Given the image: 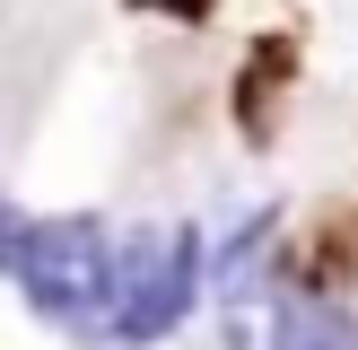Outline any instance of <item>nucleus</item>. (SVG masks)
Masks as SVG:
<instances>
[{
    "mask_svg": "<svg viewBox=\"0 0 358 350\" xmlns=\"http://www.w3.org/2000/svg\"><path fill=\"white\" fill-rule=\"evenodd\" d=\"M210 289V245L201 227H157V237H131L114 254V307H105V332H114L122 350H149L166 342L175 324L192 315V298Z\"/></svg>",
    "mask_w": 358,
    "mask_h": 350,
    "instance_id": "nucleus-1",
    "label": "nucleus"
},
{
    "mask_svg": "<svg viewBox=\"0 0 358 350\" xmlns=\"http://www.w3.org/2000/svg\"><path fill=\"white\" fill-rule=\"evenodd\" d=\"M9 272L27 280V298L44 315H62V324H105V307H114V227H105L96 210L27 219Z\"/></svg>",
    "mask_w": 358,
    "mask_h": 350,
    "instance_id": "nucleus-2",
    "label": "nucleus"
},
{
    "mask_svg": "<svg viewBox=\"0 0 358 350\" xmlns=\"http://www.w3.org/2000/svg\"><path fill=\"white\" fill-rule=\"evenodd\" d=\"M271 350H358V324H350L341 298L297 289V298H280V315H271Z\"/></svg>",
    "mask_w": 358,
    "mask_h": 350,
    "instance_id": "nucleus-3",
    "label": "nucleus"
}]
</instances>
